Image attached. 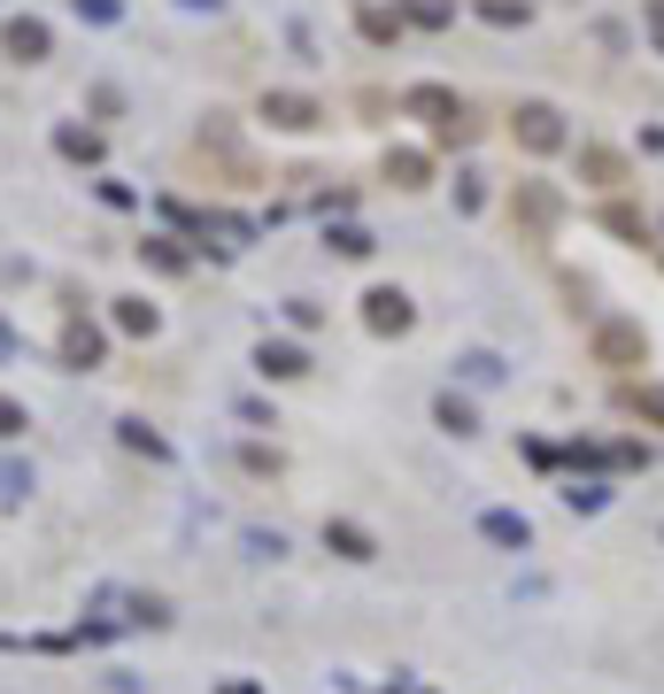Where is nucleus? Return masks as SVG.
<instances>
[{"mask_svg":"<svg viewBox=\"0 0 664 694\" xmlns=\"http://www.w3.org/2000/svg\"><path fill=\"white\" fill-rule=\"evenodd\" d=\"M634 347H641L634 332H603V356H611V363H626V356H634Z\"/></svg>","mask_w":664,"mask_h":694,"instance_id":"obj_1","label":"nucleus"}]
</instances>
